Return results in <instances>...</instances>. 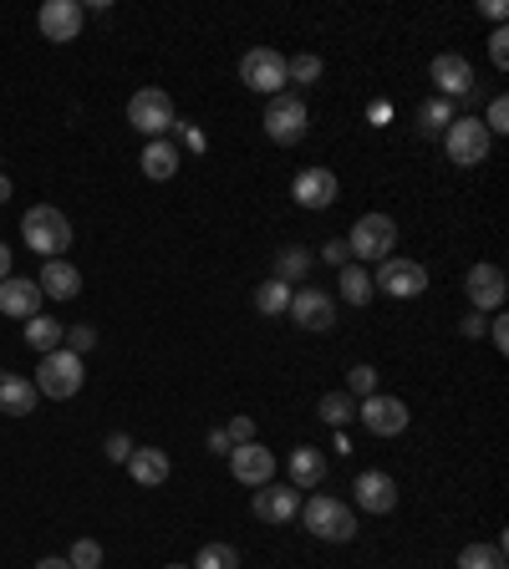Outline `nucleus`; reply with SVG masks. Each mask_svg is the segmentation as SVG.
Returning a JSON list of instances; mask_svg holds the SVG:
<instances>
[{"label":"nucleus","mask_w":509,"mask_h":569,"mask_svg":"<svg viewBox=\"0 0 509 569\" xmlns=\"http://www.w3.org/2000/svg\"><path fill=\"white\" fill-rule=\"evenodd\" d=\"M21 239L31 244V254L41 260H62L72 250V219L56 204H36V209L21 219Z\"/></svg>","instance_id":"obj_1"},{"label":"nucleus","mask_w":509,"mask_h":569,"mask_svg":"<svg viewBox=\"0 0 509 569\" xmlns=\"http://www.w3.org/2000/svg\"><path fill=\"white\" fill-rule=\"evenodd\" d=\"M295 518H301V524L326 544H351L357 539V514H351L342 499H332V493H316L311 503H301V514Z\"/></svg>","instance_id":"obj_2"},{"label":"nucleus","mask_w":509,"mask_h":569,"mask_svg":"<svg viewBox=\"0 0 509 569\" xmlns=\"http://www.w3.org/2000/svg\"><path fill=\"white\" fill-rule=\"evenodd\" d=\"M347 250H351V265H382L398 250V225L388 214H362L347 234Z\"/></svg>","instance_id":"obj_3"},{"label":"nucleus","mask_w":509,"mask_h":569,"mask_svg":"<svg viewBox=\"0 0 509 569\" xmlns=\"http://www.w3.org/2000/svg\"><path fill=\"white\" fill-rule=\"evenodd\" d=\"M82 382H87V366H82L77 351H52V357H41L36 366V392L41 397H52V402H72L82 392Z\"/></svg>","instance_id":"obj_4"},{"label":"nucleus","mask_w":509,"mask_h":569,"mask_svg":"<svg viewBox=\"0 0 509 569\" xmlns=\"http://www.w3.org/2000/svg\"><path fill=\"white\" fill-rule=\"evenodd\" d=\"M266 138L275 147H295L301 138L311 133V112H306V102L301 97H291V92H281V97H270L266 102Z\"/></svg>","instance_id":"obj_5"},{"label":"nucleus","mask_w":509,"mask_h":569,"mask_svg":"<svg viewBox=\"0 0 509 569\" xmlns=\"http://www.w3.org/2000/svg\"><path fill=\"white\" fill-rule=\"evenodd\" d=\"M489 128H484L479 118H454L448 128H443V153H448V163H458V168H479L484 158H489Z\"/></svg>","instance_id":"obj_6"},{"label":"nucleus","mask_w":509,"mask_h":569,"mask_svg":"<svg viewBox=\"0 0 509 569\" xmlns=\"http://www.w3.org/2000/svg\"><path fill=\"white\" fill-rule=\"evenodd\" d=\"M128 122H133L138 133L153 143V138H163L169 128L178 122V112H174V97L163 92V87H143V92H133L128 97Z\"/></svg>","instance_id":"obj_7"},{"label":"nucleus","mask_w":509,"mask_h":569,"mask_svg":"<svg viewBox=\"0 0 509 569\" xmlns=\"http://www.w3.org/2000/svg\"><path fill=\"white\" fill-rule=\"evenodd\" d=\"M240 81L250 92L266 97V102L281 97L285 92V56L275 52V46H250V52L240 56Z\"/></svg>","instance_id":"obj_8"},{"label":"nucleus","mask_w":509,"mask_h":569,"mask_svg":"<svg viewBox=\"0 0 509 569\" xmlns=\"http://www.w3.org/2000/svg\"><path fill=\"white\" fill-rule=\"evenodd\" d=\"M372 291H382V295H392V300H418V295L429 291V270L418 265V260H382L377 265V275H372Z\"/></svg>","instance_id":"obj_9"},{"label":"nucleus","mask_w":509,"mask_h":569,"mask_svg":"<svg viewBox=\"0 0 509 569\" xmlns=\"http://www.w3.org/2000/svg\"><path fill=\"white\" fill-rule=\"evenodd\" d=\"M357 417H362V427L372 437H398V433H408V423H413L408 402H402V397H382V392H372V397L357 402Z\"/></svg>","instance_id":"obj_10"},{"label":"nucleus","mask_w":509,"mask_h":569,"mask_svg":"<svg viewBox=\"0 0 509 569\" xmlns=\"http://www.w3.org/2000/svg\"><path fill=\"white\" fill-rule=\"evenodd\" d=\"M285 316L301 326V331H332L336 326V300L326 291H316V285H301V291H291V310Z\"/></svg>","instance_id":"obj_11"},{"label":"nucleus","mask_w":509,"mask_h":569,"mask_svg":"<svg viewBox=\"0 0 509 569\" xmlns=\"http://www.w3.org/2000/svg\"><path fill=\"white\" fill-rule=\"evenodd\" d=\"M336 194H342V178H336L332 168H322V163H316V168H301L291 178V199L301 204V209H332L336 204Z\"/></svg>","instance_id":"obj_12"},{"label":"nucleus","mask_w":509,"mask_h":569,"mask_svg":"<svg viewBox=\"0 0 509 569\" xmlns=\"http://www.w3.org/2000/svg\"><path fill=\"white\" fill-rule=\"evenodd\" d=\"M229 473L245 489H266V483H275V452L260 442H240V448H229Z\"/></svg>","instance_id":"obj_13"},{"label":"nucleus","mask_w":509,"mask_h":569,"mask_svg":"<svg viewBox=\"0 0 509 569\" xmlns=\"http://www.w3.org/2000/svg\"><path fill=\"white\" fill-rule=\"evenodd\" d=\"M351 489H357V508H362V514L382 518V514H392V508H398V478L382 473V468H362Z\"/></svg>","instance_id":"obj_14"},{"label":"nucleus","mask_w":509,"mask_h":569,"mask_svg":"<svg viewBox=\"0 0 509 569\" xmlns=\"http://www.w3.org/2000/svg\"><path fill=\"white\" fill-rule=\"evenodd\" d=\"M36 26L46 41H56V46H67V41L82 36V0H46L36 11Z\"/></svg>","instance_id":"obj_15"},{"label":"nucleus","mask_w":509,"mask_h":569,"mask_svg":"<svg viewBox=\"0 0 509 569\" xmlns=\"http://www.w3.org/2000/svg\"><path fill=\"white\" fill-rule=\"evenodd\" d=\"M250 508L260 524H291V518L301 514V489H291V483H266V489H254Z\"/></svg>","instance_id":"obj_16"},{"label":"nucleus","mask_w":509,"mask_h":569,"mask_svg":"<svg viewBox=\"0 0 509 569\" xmlns=\"http://www.w3.org/2000/svg\"><path fill=\"white\" fill-rule=\"evenodd\" d=\"M464 295H469V305L474 310H499L505 305V295H509V285H505V270L499 265H474L469 275H464Z\"/></svg>","instance_id":"obj_17"},{"label":"nucleus","mask_w":509,"mask_h":569,"mask_svg":"<svg viewBox=\"0 0 509 569\" xmlns=\"http://www.w3.org/2000/svg\"><path fill=\"white\" fill-rule=\"evenodd\" d=\"M429 77L438 81V97H448V102L474 92V67H469V56H458V52H438V56H433Z\"/></svg>","instance_id":"obj_18"},{"label":"nucleus","mask_w":509,"mask_h":569,"mask_svg":"<svg viewBox=\"0 0 509 569\" xmlns=\"http://www.w3.org/2000/svg\"><path fill=\"white\" fill-rule=\"evenodd\" d=\"M36 291H41V300H77L82 295L77 265H67V260H46L41 275H36Z\"/></svg>","instance_id":"obj_19"},{"label":"nucleus","mask_w":509,"mask_h":569,"mask_svg":"<svg viewBox=\"0 0 509 569\" xmlns=\"http://www.w3.org/2000/svg\"><path fill=\"white\" fill-rule=\"evenodd\" d=\"M0 316H11V320H31L41 316V291H36V280H0Z\"/></svg>","instance_id":"obj_20"},{"label":"nucleus","mask_w":509,"mask_h":569,"mask_svg":"<svg viewBox=\"0 0 509 569\" xmlns=\"http://www.w3.org/2000/svg\"><path fill=\"white\" fill-rule=\"evenodd\" d=\"M169 473H174V463H169L163 448H133V458H128V478H133L138 489H163Z\"/></svg>","instance_id":"obj_21"},{"label":"nucleus","mask_w":509,"mask_h":569,"mask_svg":"<svg viewBox=\"0 0 509 569\" xmlns=\"http://www.w3.org/2000/svg\"><path fill=\"white\" fill-rule=\"evenodd\" d=\"M41 402L36 382L31 376H15V371H0V412L6 417H31Z\"/></svg>","instance_id":"obj_22"},{"label":"nucleus","mask_w":509,"mask_h":569,"mask_svg":"<svg viewBox=\"0 0 509 569\" xmlns=\"http://www.w3.org/2000/svg\"><path fill=\"white\" fill-rule=\"evenodd\" d=\"M138 168H143V178H153V184H169L178 173V147L169 143V138H153V143H143V153H138Z\"/></svg>","instance_id":"obj_23"},{"label":"nucleus","mask_w":509,"mask_h":569,"mask_svg":"<svg viewBox=\"0 0 509 569\" xmlns=\"http://www.w3.org/2000/svg\"><path fill=\"white\" fill-rule=\"evenodd\" d=\"M285 478H291V489H316V483H326V452L295 448L291 463H285Z\"/></svg>","instance_id":"obj_24"},{"label":"nucleus","mask_w":509,"mask_h":569,"mask_svg":"<svg viewBox=\"0 0 509 569\" xmlns=\"http://www.w3.org/2000/svg\"><path fill=\"white\" fill-rule=\"evenodd\" d=\"M62 341H67V326L52 316H31L26 320V346L36 351V357H52V351H62Z\"/></svg>","instance_id":"obj_25"},{"label":"nucleus","mask_w":509,"mask_h":569,"mask_svg":"<svg viewBox=\"0 0 509 569\" xmlns=\"http://www.w3.org/2000/svg\"><path fill=\"white\" fill-rule=\"evenodd\" d=\"M311 265H316V254L306 250V244H285L281 254H275V280H285V285H301V280L311 275Z\"/></svg>","instance_id":"obj_26"},{"label":"nucleus","mask_w":509,"mask_h":569,"mask_svg":"<svg viewBox=\"0 0 509 569\" xmlns=\"http://www.w3.org/2000/svg\"><path fill=\"white\" fill-rule=\"evenodd\" d=\"M336 285H342V300L347 305H357V310H362V305H372V275H367L362 265H347V270H336Z\"/></svg>","instance_id":"obj_27"},{"label":"nucleus","mask_w":509,"mask_h":569,"mask_svg":"<svg viewBox=\"0 0 509 569\" xmlns=\"http://www.w3.org/2000/svg\"><path fill=\"white\" fill-rule=\"evenodd\" d=\"M254 310H260V316H285V310H291V285L275 275H270L266 285H254Z\"/></svg>","instance_id":"obj_28"},{"label":"nucleus","mask_w":509,"mask_h":569,"mask_svg":"<svg viewBox=\"0 0 509 569\" xmlns=\"http://www.w3.org/2000/svg\"><path fill=\"white\" fill-rule=\"evenodd\" d=\"M316 417H322L326 427H336V433H342V427L357 417V397H347V392H326V397L316 402Z\"/></svg>","instance_id":"obj_29"},{"label":"nucleus","mask_w":509,"mask_h":569,"mask_svg":"<svg viewBox=\"0 0 509 569\" xmlns=\"http://www.w3.org/2000/svg\"><path fill=\"white\" fill-rule=\"evenodd\" d=\"M458 569H505V539L499 544H464Z\"/></svg>","instance_id":"obj_30"},{"label":"nucleus","mask_w":509,"mask_h":569,"mask_svg":"<svg viewBox=\"0 0 509 569\" xmlns=\"http://www.w3.org/2000/svg\"><path fill=\"white\" fill-rule=\"evenodd\" d=\"M448 122H454V102H448V97H429V102L418 107V128H423L429 138H443Z\"/></svg>","instance_id":"obj_31"},{"label":"nucleus","mask_w":509,"mask_h":569,"mask_svg":"<svg viewBox=\"0 0 509 569\" xmlns=\"http://www.w3.org/2000/svg\"><path fill=\"white\" fill-rule=\"evenodd\" d=\"M188 569H240V549H235V544H225V539H209L199 549V559H194Z\"/></svg>","instance_id":"obj_32"},{"label":"nucleus","mask_w":509,"mask_h":569,"mask_svg":"<svg viewBox=\"0 0 509 569\" xmlns=\"http://www.w3.org/2000/svg\"><path fill=\"white\" fill-rule=\"evenodd\" d=\"M285 81H301V87H316V81H322V56H316V52L285 56Z\"/></svg>","instance_id":"obj_33"},{"label":"nucleus","mask_w":509,"mask_h":569,"mask_svg":"<svg viewBox=\"0 0 509 569\" xmlns=\"http://www.w3.org/2000/svg\"><path fill=\"white\" fill-rule=\"evenodd\" d=\"M372 392H377V366H351L347 371V397L362 402V397H372Z\"/></svg>","instance_id":"obj_34"},{"label":"nucleus","mask_w":509,"mask_h":569,"mask_svg":"<svg viewBox=\"0 0 509 569\" xmlns=\"http://www.w3.org/2000/svg\"><path fill=\"white\" fill-rule=\"evenodd\" d=\"M67 565L72 569H97V565H102V544H97V539H77V544H72V555H67Z\"/></svg>","instance_id":"obj_35"},{"label":"nucleus","mask_w":509,"mask_h":569,"mask_svg":"<svg viewBox=\"0 0 509 569\" xmlns=\"http://www.w3.org/2000/svg\"><path fill=\"white\" fill-rule=\"evenodd\" d=\"M489 62H495L499 72H509V31L505 26L489 31Z\"/></svg>","instance_id":"obj_36"},{"label":"nucleus","mask_w":509,"mask_h":569,"mask_svg":"<svg viewBox=\"0 0 509 569\" xmlns=\"http://www.w3.org/2000/svg\"><path fill=\"white\" fill-rule=\"evenodd\" d=\"M484 128H489V138L509 133V102H505V97H495V102H489V112H484Z\"/></svg>","instance_id":"obj_37"},{"label":"nucleus","mask_w":509,"mask_h":569,"mask_svg":"<svg viewBox=\"0 0 509 569\" xmlns=\"http://www.w3.org/2000/svg\"><path fill=\"white\" fill-rule=\"evenodd\" d=\"M62 346H67V351H77V357H87V351L97 346V331H93V326H72Z\"/></svg>","instance_id":"obj_38"},{"label":"nucleus","mask_w":509,"mask_h":569,"mask_svg":"<svg viewBox=\"0 0 509 569\" xmlns=\"http://www.w3.org/2000/svg\"><path fill=\"white\" fill-rule=\"evenodd\" d=\"M322 260H326V265H332V270H347V265H351L347 239H326V244H322Z\"/></svg>","instance_id":"obj_39"},{"label":"nucleus","mask_w":509,"mask_h":569,"mask_svg":"<svg viewBox=\"0 0 509 569\" xmlns=\"http://www.w3.org/2000/svg\"><path fill=\"white\" fill-rule=\"evenodd\" d=\"M225 437L235 442V448H240V442H254V423H250V417H229V423H225Z\"/></svg>","instance_id":"obj_40"},{"label":"nucleus","mask_w":509,"mask_h":569,"mask_svg":"<svg viewBox=\"0 0 509 569\" xmlns=\"http://www.w3.org/2000/svg\"><path fill=\"white\" fill-rule=\"evenodd\" d=\"M174 128H178V143H184L188 153H204V147H209V138H204L194 122H174Z\"/></svg>","instance_id":"obj_41"},{"label":"nucleus","mask_w":509,"mask_h":569,"mask_svg":"<svg viewBox=\"0 0 509 569\" xmlns=\"http://www.w3.org/2000/svg\"><path fill=\"white\" fill-rule=\"evenodd\" d=\"M108 458H112V463H128V458H133V437H128V433H112V437H108Z\"/></svg>","instance_id":"obj_42"},{"label":"nucleus","mask_w":509,"mask_h":569,"mask_svg":"<svg viewBox=\"0 0 509 569\" xmlns=\"http://www.w3.org/2000/svg\"><path fill=\"white\" fill-rule=\"evenodd\" d=\"M484 331L495 336V346H499V351H509V320H505V316H495V320H489V326H484Z\"/></svg>","instance_id":"obj_43"},{"label":"nucleus","mask_w":509,"mask_h":569,"mask_svg":"<svg viewBox=\"0 0 509 569\" xmlns=\"http://www.w3.org/2000/svg\"><path fill=\"white\" fill-rule=\"evenodd\" d=\"M484 326H489V320H484L479 310H474V316H464V320H458V331L469 336V341H479V336H484Z\"/></svg>","instance_id":"obj_44"},{"label":"nucleus","mask_w":509,"mask_h":569,"mask_svg":"<svg viewBox=\"0 0 509 569\" xmlns=\"http://www.w3.org/2000/svg\"><path fill=\"white\" fill-rule=\"evenodd\" d=\"M229 448H235V442H229V437H225V427H215V433H209V452H219V458H229Z\"/></svg>","instance_id":"obj_45"},{"label":"nucleus","mask_w":509,"mask_h":569,"mask_svg":"<svg viewBox=\"0 0 509 569\" xmlns=\"http://www.w3.org/2000/svg\"><path fill=\"white\" fill-rule=\"evenodd\" d=\"M484 15H489V21H495V26H505L509 6H505V0H484Z\"/></svg>","instance_id":"obj_46"},{"label":"nucleus","mask_w":509,"mask_h":569,"mask_svg":"<svg viewBox=\"0 0 509 569\" xmlns=\"http://www.w3.org/2000/svg\"><path fill=\"white\" fill-rule=\"evenodd\" d=\"M0 280H11V244H0Z\"/></svg>","instance_id":"obj_47"},{"label":"nucleus","mask_w":509,"mask_h":569,"mask_svg":"<svg viewBox=\"0 0 509 569\" xmlns=\"http://www.w3.org/2000/svg\"><path fill=\"white\" fill-rule=\"evenodd\" d=\"M36 569H72V565H67V559H41Z\"/></svg>","instance_id":"obj_48"},{"label":"nucleus","mask_w":509,"mask_h":569,"mask_svg":"<svg viewBox=\"0 0 509 569\" xmlns=\"http://www.w3.org/2000/svg\"><path fill=\"white\" fill-rule=\"evenodd\" d=\"M11 199V178H6V173H0V204Z\"/></svg>","instance_id":"obj_49"},{"label":"nucleus","mask_w":509,"mask_h":569,"mask_svg":"<svg viewBox=\"0 0 509 569\" xmlns=\"http://www.w3.org/2000/svg\"><path fill=\"white\" fill-rule=\"evenodd\" d=\"M163 569H188V565H163Z\"/></svg>","instance_id":"obj_50"}]
</instances>
